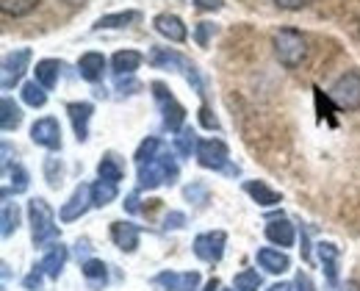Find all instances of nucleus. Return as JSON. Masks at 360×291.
Masks as SVG:
<instances>
[{"label": "nucleus", "mask_w": 360, "mask_h": 291, "mask_svg": "<svg viewBox=\"0 0 360 291\" xmlns=\"http://www.w3.org/2000/svg\"><path fill=\"white\" fill-rule=\"evenodd\" d=\"M84 275L94 280V283H105V278H108V272H105V264L103 261H97V258H89L86 264H84Z\"/></svg>", "instance_id": "c9c22d12"}, {"label": "nucleus", "mask_w": 360, "mask_h": 291, "mask_svg": "<svg viewBox=\"0 0 360 291\" xmlns=\"http://www.w3.org/2000/svg\"><path fill=\"white\" fill-rule=\"evenodd\" d=\"M294 286H297V291H316L314 280H311L305 272H300V275H297V283H294Z\"/></svg>", "instance_id": "37998d69"}, {"label": "nucleus", "mask_w": 360, "mask_h": 291, "mask_svg": "<svg viewBox=\"0 0 360 291\" xmlns=\"http://www.w3.org/2000/svg\"><path fill=\"white\" fill-rule=\"evenodd\" d=\"M78 72H81V78L84 81H100L103 78V72H105V56L103 53H84L81 58H78Z\"/></svg>", "instance_id": "dca6fc26"}, {"label": "nucleus", "mask_w": 360, "mask_h": 291, "mask_svg": "<svg viewBox=\"0 0 360 291\" xmlns=\"http://www.w3.org/2000/svg\"><path fill=\"white\" fill-rule=\"evenodd\" d=\"M45 178L53 189L61 186V181H64V164L58 158H47L45 161Z\"/></svg>", "instance_id": "473e14b6"}, {"label": "nucleus", "mask_w": 360, "mask_h": 291, "mask_svg": "<svg viewBox=\"0 0 360 291\" xmlns=\"http://www.w3.org/2000/svg\"><path fill=\"white\" fill-rule=\"evenodd\" d=\"M20 122H22V108L11 97H3V103H0V128L3 131H17Z\"/></svg>", "instance_id": "393cba45"}, {"label": "nucleus", "mask_w": 360, "mask_h": 291, "mask_svg": "<svg viewBox=\"0 0 360 291\" xmlns=\"http://www.w3.org/2000/svg\"><path fill=\"white\" fill-rule=\"evenodd\" d=\"M28 216H31V236H34V244H37V247L53 242V239L58 236L56 216H53V208L47 205V200L34 197V200L28 202Z\"/></svg>", "instance_id": "7ed1b4c3"}, {"label": "nucleus", "mask_w": 360, "mask_h": 291, "mask_svg": "<svg viewBox=\"0 0 360 291\" xmlns=\"http://www.w3.org/2000/svg\"><path fill=\"white\" fill-rule=\"evenodd\" d=\"M150 89L155 92V100H158V105H161L164 125H167L172 134H180V131H183V122H186V108L175 100V95H169V89H167L161 81H155Z\"/></svg>", "instance_id": "0eeeda50"}, {"label": "nucleus", "mask_w": 360, "mask_h": 291, "mask_svg": "<svg viewBox=\"0 0 360 291\" xmlns=\"http://www.w3.org/2000/svg\"><path fill=\"white\" fill-rule=\"evenodd\" d=\"M158 153H161V142H158L155 136H150V139H144V142L139 145V150H136V161H139V164L153 161Z\"/></svg>", "instance_id": "f704fd0d"}, {"label": "nucleus", "mask_w": 360, "mask_h": 291, "mask_svg": "<svg viewBox=\"0 0 360 291\" xmlns=\"http://www.w3.org/2000/svg\"><path fill=\"white\" fill-rule=\"evenodd\" d=\"M31 56H34L31 48H17L11 50V53H6L3 67H0V86H3V92L14 89L22 81V75H25V70L31 64Z\"/></svg>", "instance_id": "423d86ee"}, {"label": "nucleus", "mask_w": 360, "mask_h": 291, "mask_svg": "<svg viewBox=\"0 0 360 291\" xmlns=\"http://www.w3.org/2000/svg\"><path fill=\"white\" fill-rule=\"evenodd\" d=\"M344 291H360V283L358 280H349V283H347V289Z\"/></svg>", "instance_id": "8fccbe9b"}, {"label": "nucleus", "mask_w": 360, "mask_h": 291, "mask_svg": "<svg viewBox=\"0 0 360 291\" xmlns=\"http://www.w3.org/2000/svg\"><path fill=\"white\" fill-rule=\"evenodd\" d=\"M64 3H70V6H84L86 0H64Z\"/></svg>", "instance_id": "3c124183"}, {"label": "nucleus", "mask_w": 360, "mask_h": 291, "mask_svg": "<svg viewBox=\"0 0 360 291\" xmlns=\"http://www.w3.org/2000/svg\"><path fill=\"white\" fill-rule=\"evenodd\" d=\"M225 244H227L225 231H208V233H200V236L194 239V255H197L200 261L217 264V261H222V255H225Z\"/></svg>", "instance_id": "6e6552de"}, {"label": "nucleus", "mask_w": 360, "mask_h": 291, "mask_svg": "<svg viewBox=\"0 0 360 291\" xmlns=\"http://www.w3.org/2000/svg\"><path fill=\"white\" fill-rule=\"evenodd\" d=\"M330 97L335 100L338 108H344V111H358L360 108V70L344 72V75L330 86Z\"/></svg>", "instance_id": "39448f33"}, {"label": "nucleus", "mask_w": 360, "mask_h": 291, "mask_svg": "<svg viewBox=\"0 0 360 291\" xmlns=\"http://www.w3.org/2000/svg\"><path fill=\"white\" fill-rule=\"evenodd\" d=\"M200 122H202L208 131H217V128H219V119L211 114V108H208V105H202V108H200Z\"/></svg>", "instance_id": "58836bf2"}, {"label": "nucleus", "mask_w": 360, "mask_h": 291, "mask_svg": "<svg viewBox=\"0 0 360 291\" xmlns=\"http://www.w3.org/2000/svg\"><path fill=\"white\" fill-rule=\"evenodd\" d=\"M150 61L155 64V67H172V70H178V72H183V78L194 86V92L197 95H202V81H200V72H197V67L186 58V56H180V53H175V50L169 48H153V53H150Z\"/></svg>", "instance_id": "20e7f679"}, {"label": "nucleus", "mask_w": 360, "mask_h": 291, "mask_svg": "<svg viewBox=\"0 0 360 291\" xmlns=\"http://www.w3.org/2000/svg\"><path fill=\"white\" fill-rule=\"evenodd\" d=\"M236 291H258L261 289V275L255 269H244L236 275Z\"/></svg>", "instance_id": "2f4dec72"}, {"label": "nucleus", "mask_w": 360, "mask_h": 291, "mask_svg": "<svg viewBox=\"0 0 360 291\" xmlns=\"http://www.w3.org/2000/svg\"><path fill=\"white\" fill-rule=\"evenodd\" d=\"M139 186L141 189H158L164 183H175L178 181V164L169 153H158L153 161L139 164Z\"/></svg>", "instance_id": "f257e3e1"}, {"label": "nucleus", "mask_w": 360, "mask_h": 291, "mask_svg": "<svg viewBox=\"0 0 360 291\" xmlns=\"http://www.w3.org/2000/svg\"><path fill=\"white\" fill-rule=\"evenodd\" d=\"M197 161L205 167V169H230L227 161H230V153L222 139H202L197 145ZM236 172V169H230Z\"/></svg>", "instance_id": "1a4fd4ad"}, {"label": "nucleus", "mask_w": 360, "mask_h": 291, "mask_svg": "<svg viewBox=\"0 0 360 291\" xmlns=\"http://www.w3.org/2000/svg\"><path fill=\"white\" fill-rule=\"evenodd\" d=\"M167 231L172 228V231H178V228H183L186 225V214H180V211H172V214H167Z\"/></svg>", "instance_id": "a19ab883"}, {"label": "nucleus", "mask_w": 360, "mask_h": 291, "mask_svg": "<svg viewBox=\"0 0 360 291\" xmlns=\"http://www.w3.org/2000/svg\"><path fill=\"white\" fill-rule=\"evenodd\" d=\"M39 6V0H0V11L6 17H25Z\"/></svg>", "instance_id": "cd10ccee"}, {"label": "nucleus", "mask_w": 360, "mask_h": 291, "mask_svg": "<svg viewBox=\"0 0 360 291\" xmlns=\"http://www.w3.org/2000/svg\"><path fill=\"white\" fill-rule=\"evenodd\" d=\"M244 192L250 194L258 205H264V208H271V205H280V194L269 189L264 181H247L244 183Z\"/></svg>", "instance_id": "4be33fe9"}, {"label": "nucleus", "mask_w": 360, "mask_h": 291, "mask_svg": "<svg viewBox=\"0 0 360 291\" xmlns=\"http://www.w3.org/2000/svg\"><path fill=\"white\" fill-rule=\"evenodd\" d=\"M311 0H274V6L277 8H285V11H300V8H305Z\"/></svg>", "instance_id": "ea45409f"}, {"label": "nucleus", "mask_w": 360, "mask_h": 291, "mask_svg": "<svg viewBox=\"0 0 360 291\" xmlns=\"http://www.w3.org/2000/svg\"><path fill=\"white\" fill-rule=\"evenodd\" d=\"M67 258H70V252H67V247L58 242L53 244L50 250H47V255L42 258V269H45L47 278H58L61 272H64V266H67Z\"/></svg>", "instance_id": "a211bd4d"}, {"label": "nucleus", "mask_w": 360, "mask_h": 291, "mask_svg": "<svg viewBox=\"0 0 360 291\" xmlns=\"http://www.w3.org/2000/svg\"><path fill=\"white\" fill-rule=\"evenodd\" d=\"M141 61H144V56L139 50H120V53H114L111 67H114L117 75H134L136 70L141 67Z\"/></svg>", "instance_id": "aec40b11"}, {"label": "nucleus", "mask_w": 360, "mask_h": 291, "mask_svg": "<svg viewBox=\"0 0 360 291\" xmlns=\"http://www.w3.org/2000/svg\"><path fill=\"white\" fill-rule=\"evenodd\" d=\"M139 228H136L134 222H114L111 225V239L114 244L122 250V252H134L136 247H139Z\"/></svg>", "instance_id": "2eb2a0df"}, {"label": "nucleus", "mask_w": 360, "mask_h": 291, "mask_svg": "<svg viewBox=\"0 0 360 291\" xmlns=\"http://www.w3.org/2000/svg\"><path fill=\"white\" fill-rule=\"evenodd\" d=\"M266 291H291V286H288V283H274V286H269Z\"/></svg>", "instance_id": "09e8293b"}, {"label": "nucleus", "mask_w": 360, "mask_h": 291, "mask_svg": "<svg viewBox=\"0 0 360 291\" xmlns=\"http://www.w3.org/2000/svg\"><path fill=\"white\" fill-rule=\"evenodd\" d=\"M37 84H42L45 89H53L56 84H58V75H61V61H56V58H42V61H37Z\"/></svg>", "instance_id": "b1692460"}, {"label": "nucleus", "mask_w": 360, "mask_h": 291, "mask_svg": "<svg viewBox=\"0 0 360 291\" xmlns=\"http://www.w3.org/2000/svg\"><path fill=\"white\" fill-rule=\"evenodd\" d=\"M97 175H100V181L120 183V181L125 178V167H122V161H120L114 153H105V155H103V161L97 164Z\"/></svg>", "instance_id": "5701e85b"}, {"label": "nucleus", "mask_w": 360, "mask_h": 291, "mask_svg": "<svg viewBox=\"0 0 360 291\" xmlns=\"http://www.w3.org/2000/svg\"><path fill=\"white\" fill-rule=\"evenodd\" d=\"M141 14L134 11V8H128V11H117V14H105V17H100L97 22H94V28L100 31V28H128L131 22H136Z\"/></svg>", "instance_id": "a878e982"}, {"label": "nucleus", "mask_w": 360, "mask_h": 291, "mask_svg": "<svg viewBox=\"0 0 360 291\" xmlns=\"http://www.w3.org/2000/svg\"><path fill=\"white\" fill-rule=\"evenodd\" d=\"M117 89H120V92H125V89H139V84H136V81H131V75H128V81H125V75H120Z\"/></svg>", "instance_id": "a18cd8bd"}, {"label": "nucleus", "mask_w": 360, "mask_h": 291, "mask_svg": "<svg viewBox=\"0 0 360 291\" xmlns=\"http://www.w3.org/2000/svg\"><path fill=\"white\" fill-rule=\"evenodd\" d=\"M0 222H3V239H8V236L20 228V208H17V202H3V216H0Z\"/></svg>", "instance_id": "7c9ffc66"}, {"label": "nucleus", "mask_w": 360, "mask_h": 291, "mask_svg": "<svg viewBox=\"0 0 360 291\" xmlns=\"http://www.w3.org/2000/svg\"><path fill=\"white\" fill-rule=\"evenodd\" d=\"M266 239L277 247H291L294 244V225L288 219H271L266 225Z\"/></svg>", "instance_id": "412c9836"}, {"label": "nucleus", "mask_w": 360, "mask_h": 291, "mask_svg": "<svg viewBox=\"0 0 360 291\" xmlns=\"http://www.w3.org/2000/svg\"><path fill=\"white\" fill-rule=\"evenodd\" d=\"M117 200V183H111V181H97V183H91V202L97 205V208H105L108 202H114Z\"/></svg>", "instance_id": "bb28decb"}, {"label": "nucleus", "mask_w": 360, "mask_h": 291, "mask_svg": "<svg viewBox=\"0 0 360 291\" xmlns=\"http://www.w3.org/2000/svg\"><path fill=\"white\" fill-rule=\"evenodd\" d=\"M67 114H70V122H72V128H75V136H78V142H86V136H89V119L91 114H94V105L91 103H70L67 105Z\"/></svg>", "instance_id": "4468645a"}, {"label": "nucleus", "mask_w": 360, "mask_h": 291, "mask_svg": "<svg viewBox=\"0 0 360 291\" xmlns=\"http://www.w3.org/2000/svg\"><path fill=\"white\" fill-rule=\"evenodd\" d=\"M8 186L3 189V197H8V194H22L28 189V172H25V167H20V164H14L11 169H8Z\"/></svg>", "instance_id": "c85d7f7f"}, {"label": "nucleus", "mask_w": 360, "mask_h": 291, "mask_svg": "<svg viewBox=\"0 0 360 291\" xmlns=\"http://www.w3.org/2000/svg\"><path fill=\"white\" fill-rule=\"evenodd\" d=\"M155 283L167 291H197L200 275L197 272H161L155 275Z\"/></svg>", "instance_id": "ddd939ff"}, {"label": "nucleus", "mask_w": 360, "mask_h": 291, "mask_svg": "<svg viewBox=\"0 0 360 291\" xmlns=\"http://www.w3.org/2000/svg\"><path fill=\"white\" fill-rule=\"evenodd\" d=\"M91 205V186H86V183H81L75 192L70 194V200L61 205V222H75V219H81L86 211H89Z\"/></svg>", "instance_id": "9b49d317"}, {"label": "nucleus", "mask_w": 360, "mask_h": 291, "mask_svg": "<svg viewBox=\"0 0 360 291\" xmlns=\"http://www.w3.org/2000/svg\"><path fill=\"white\" fill-rule=\"evenodd\" d=\"M186 200H191V202H197V205H202V202H208V189L202 186V183H191V186H186Z\"/></svg>", "instance_id": "e433bc0d"}, {"label": "nucleus", "mask_w": 360, "mask_h": 291, "mask_svg": "<svg viewBox=\"0 0 360 291\" xmlns=\"http://www.w3.org/2000/svg\"><path fill=\"white\" fill-rule=\"evenodd\" d=\"M222 291H230V289H222Z\"/></svg>", "instance_id": "603ef678"}, {"label": "nucleus", "mask_w": 360, "mask_h": 291, "mask_svg": "<svg viewBox=\"0 0 360 291\" xmlns=\"http://www.w3.org/2000/svg\"><path fill=\"white\" fill-rule=\"evenodd\" d=\"M197 3V8H202V11H219L222 8V0H194Z\"/></svg>", "instance_id": "c03bdc74"}, {"label": "nucleus", "mask_w": 360, "mask_h": 291, "mask_svg": "<svg viewBox=\"0 0 360 291\" xmlns=\"http://www.w3.org/2000/svg\"><path fill=\"white\" fill-rule=\"evenodd\" d=\"M153 25H155V31H158L161 37H167L169 42H186V37H188L186 22L180 20L178 14H169V11L158 14V17L153 20Z\"/></svg>", "instance_id": "f8f14e48"}, {"label": "nucleus", "mask_w": 360, "mask_h": 291, "mask_svg": "<svg viewBox=\"0 0 360 291\" xmlns=\"http://www.w3.org/2000/svg\"><path fill=\"white\" fill-rule=\"evenodd\" d=\"M271 45H274L277 61H280L283 67H288V70L300 67V64L305 61V56H308V42H305V37H302L300 31H294V28H280V31L271 37Z\"/></svg>", "instance_id": "f03ea898"}, {"label": "nucleus", "mask_w": 360, "mask_h": 291, "mask_svg": "<svg viewBox=\"0 0 360 291\" xmlns=\"http://www.w3.org/2000/svg\"><path fill=\"white\" fill-rule=\"evenodd\" d=\"M258 264H261V269H266L271 275H283L288 266H291V258L285 255V252H280V250H271V247H264V250H258Z\"/></svg>", "instance_id": "f3484780"}, {"label": "nucleus", "mask_w": 360, "mask_h": 291, "mask_svg": "<svg viewBox=\"0 0 360 291\" xmlns=\"http://www.w3.org/2000/svg\"><path fill=\"white\" fill-rule=\"evenodd\" d=\"M197 139H194V131L191 128H183L178 136H175V150H178L180 155H191V150L197 153Z\"/></svg>", "instance_id": "72a5a7b5"}, {"label": "nucleus", "mask_w": 360, "mask_h": 291, "mask_svg": "<svg viewBox=\"0 0 360 291\" xmlns=\"http://www.w3.org/2000/svg\"><path fill=\"white\" fill-rule=\"evenodd\" d=\"M202 291H219V280H217V278H214V280H208Z\"/></svg>", "instance_id": "de8ad7c7"}, {"label": "nucleus", "mask_w": 360, "mask_h": 291, "mask_svg": "<svg viewBox=\"0 0 360 291\" xmlns=\"http://www.w3.org/2000/svg\"><path fill=\"white\" fill-rule=\"evenodd\" d=\"M31 139L45 150H61V125L53 117H42L31 125Z\"/></svg>", "instance_id": "9d476101"}, {"label": "nucleus", "mask_w": 360, "mask_h": 291, "mask_svg": "<svg viewBox=\"0 0 360 291\" xmlns=\"http://www.w3.org/2000/svg\"><path fill=\"white\" fill-rule=\"evenodd\" d=\"M42 278H45V269H42V266H34V272H31L22 283H25V289L28 291H37L39 286H42Z\"/></svg>", "instance_id": "4c0bfd02"}, {"label": "nucleus", "mask_w": 360, "mask_h": 291, "mask_svg": "<svg viewBox=\"0 0 360 291\" xmlns=\"http://www.w3.org/2000/svg\"><path fill=\"white\" fill-rule=\"evenodd\" d=\"M214 31H217L214 22H200V28H197V42H200V45H208V37H211Z\"/></svg>", "instance_id": "79ce46f5"}, {"label": "nucleus", "mask_w": 360, "mask_h": 291, "mask_svg": "<svg viewBox=\"0 0 360 291\" xmlns=\"http://www.w3.org/2000/svg\"><path fill=\"white\" fill-rule=\"evenodd\" d=\"M125 208H128L131 214H136V211H139V194H131V197H128V202H125Z\"/></svg>", "instance_id": "49530a36"}, {"label": "nucleus", "mask_w": 360, "mask_h": 291, "mask_svg": "<svg viewBox=\"0 0 360 291\" xmlns=\"http://www.w3.org/2000/svg\"><path fill=\"white\" fill-rule=\"evenodd\" d=\"M316 252H319V261H321V266L327 272V280L335 286L338 283V247L330 242H321L316 247Z\"/></svg>", "instance_id": "6ab92c4d"}, {"label": "nucleus", "mask_w": 360, "mask_h": 291, "mask_svg": "<svg viewBox=\"0 0 360 291\" xmlns=\"http://www.w3.org/2000/svg\"><path fill=\"white\" fill-rule=\"evenodd\" d=\"M22 103L31 105V108H42L47 103V89L42 84H37V81L25 84V86H22Z\"/></svg>", "instance_id": "c756f323"}]
</instances>
